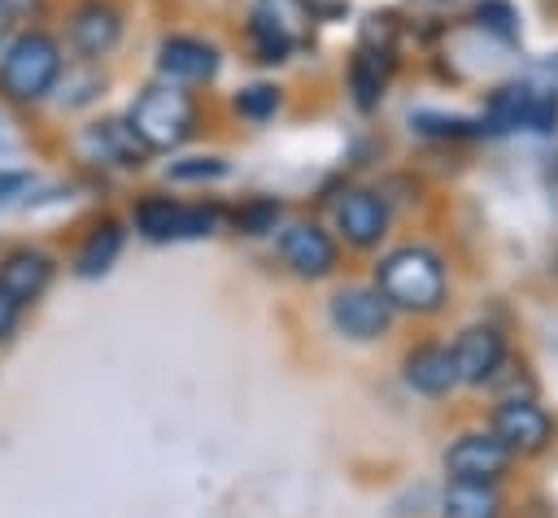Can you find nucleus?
<instances>
[{
  "label": "nucleus",
  "instance_id": "obj_14",
  "mask_svg": "<svg viewBox=\"0 0 558 518\" xmlns=\"http://www.w3.org/2000/svg\"><path fill=\"white\" fill-rule=\"evenodd\" d=\"M78 148L96 165H140V157H144V144L122 122H96V126H87L78 135Z\"/></svg>",
  "mask_w": 558,
  "mask_h": 518
},
{
  "label": "nucleus",
  "instance_id": "obj_2",
  "mask_svg": "<svg viewBox=\"0 0 558 518\" xmlns=\"http://www.w3.org/2000/svg\"><path fill=\"white\" fill-rule=\"evenodd\" d=\"M61 78V48L44 30H22L4 44L0 91L9 100H44Z\"/></svg>",
  "mask_w": 558,
  "mask_h": 518
},
{
  "label": "nucleus",
  "instance_id": "obj_11",
  "mask_svg": "<svg viewBox=\"0 0 558 518\" xmlns=\"http://www.w3.org/2000/svg\"><path fill=\"white\" fill-rule=\"evenodd\" d=\"M449 353H453L458 383H488V379H497V370L506 361V344L493 326H466Z\"/></svg>",
  "mask_w": 558,
  "mask_h": 518
},
{
  "label": "nucleus",
  "instance_id": "obj_12",
  "mask_svg": "<svg viewBox=\"0 0 558 518\" xmlns=\"http://www.w3.org/2000/svg\"><path fill=\"white\" fill-rule=\"evenodd\" d=\"M157 70L170 83H205L218 70V48L205 39H192V35H170L157 48Z\"/></svg>",
  "mask_w": 558,
  "mask_h": 518
},
{
  "label": "nucleus",
  "instance_id": "obj_5",
  "mask_svg": "<svg viewBox=\"0 0 558 518\" xmlns=\"http://www.w3.org/2000/svg\"><path fill=\"white\" fill-rule=\"evenodd\" d=\"M135 226L144 239H201L218 226V209L214 205H174L166 196H148L135 209Z\"/></svg>",
  "mask_w": 558,
  "mask_h": 518
},
{
  "label": "nucleus",
  "instance_id": "obj_25",
  "mask_svg": "<svg viewBox=\"0 0 558 518\" xmlns=\"http://www.w3.org/2000/svg\"><path fill=\"white\" fill-rule=\"evenodd\" d=\"M17 313H22V305H17V300H13V296L0 287V340H4V335L17 326Z\"/></svg>",
  "mask_w": 558,
  "mask_h": 518
},
{
  "label": "nucleus",
  "instance_id": "obj_22",
  "mask_svg": "<svg viewBox=\"0 0 558 518\" xmlns=\"http://www.w3.org/2000/svg\"><path fill=\"white\" fill-rule=\"evenodd\" d=\"M414 122H418V131H427V135H466V122H462V118H436V113H418Z\"/></svg>",
  "mask_w": 558,
  "mask_h": 518
},
{
  "label": "nucleus",
  "instance_id": "obj_16",
  "mask_svg": "<svg viewBox=\"0 0 558 518\" xmlns=\"http://www.w3.org/2000/svg\"><path fill=\"white\" fill-rule=\"evenodd\" d=\"M405 383L423 396H440L458 383V370H453V353L449 348H418L405 357Z\"/></svg>",
  "mask_w": 558,
  "mask_h": 518
},
{
  "label": "nucleus",
  "instance_id": "obj_1",
  "mask_svg": "<svg viewBox=\"0 0 558 518\" xmlns=\"http://www.w3.org/2000/svg\"><path fill=\"white\" fill-rule=\"evenodd\" d=\"M375 287L388 305L397 309H414V313H427L445 300V266L436 252L427 248H397L379 261L375 270Z\"/></svg>",
  "mask_w": 558,
  "mask_h": 518
},
{
  "label": "nucleus",
  "instance_id": "obj_17",
  "mask_svg": "<svg viewBox=\"0 0 558 518\" xmlns=\"http://www.w3.org/2000/svg\"><path fill=\"white\" fill-rule=\"evenodd\" d=\"M440 518H501V496L493 483H458L440 501Z\"/></svg>",
  "mask_w": 558,
  "mask_h": 518
},
{
  "label": "nucleus",
  "instance_id": "obj_15",
  "mask_svg": "<svg viewBox=\"0 0 558 518\" xmlns=\"http://www.w3.org/2000/svg\"><path fill=\"white\" fill-rule=\"evenodd\" d=\"M48 279H52V261H48L44 252H31V248L13 252V257L0 266V287H4L17 305H26V300L44 296Z\"/></svg>",
  "mask_w": 558,
  "mask_h": 518
},
{
  "label": "nucleus",
  "instance_id": "obj_23",
  "mask_svg": "<svg viewBox=\"0 0 558 518\" xmlns=\"http://www.w3.org/2000/svg\"><path fill=\"white\" fill-rule=\"evenodd\" d=\"M22 13H26V0H0V48L9 44L13 26L22 22Z\"/></svg>",
  "mask_w": 558,
  "mask_h": 518
},
{
  "label": "nucleus",
  "instance_id": "obj_8",
  "mask_svg": "<svg viewBox=\"0 0 558 518\" xmlns=\"http://www.w3.org/2000/svg\"><path fill=\"white\" fill-rule=\"evenodd\" d=\"M493 435L510 448V453H541L549 444V414L523 396V400H501L493 414Z\"/></svg>",
  "mask_w": 558,
  "mask_h": 518
},
{
  "label": "nucleus",
  "instance_id": "obj_10",
  "mask_svg": "<svg viewBox=\"0 0 558 518\" xmlns=\"http://www.w3.org/2000/svg\"><path fill=\"white\" fill-rule=\"evenodd\" d=\"M118 39H122V13H118L109 0H83V4L70 13V44H74L87 61L113 52Z\"/></svg>",
  "mask_w": 558,
  "mask_h": 518
},
{
  "label": "nucleus",
  "instance_id": "obj_21",
  "mask_svg": "<svg viewBox=\"0 0 558 518\" xmlns=\"http://www.w3.org/2000/svg\"><path fill=\"white\" fill-rule=\"evenodd\" d=\"M275 213H279V205H270V200H262V205H253V209H244L235 222L248 231V235H262L266 231V222H275Z\"/></svg>",
  "mask_w": 558,
  "mask_h": 518
},
{
  "label": "nucleus",
  "instance_id": "obj_20",
  "mask_svg": "<svg viewBox=\"0 0 558 518\" xmlns=\"http://www.w3.org/2000/svg\"><path fill=\"white\" fill-rule=\"evenodd\" d=\"M227 165L218 161V157H187V161H174L170 165V178H179V183H201V178H218Z\"/></svg>",
  "mask_w": 558,
  "mask_h": 518
},
{
  "label": "nucleus",
  "instance_id": "obj_6",
  "mask_svg": "<svg viewBox=\"0 0 558 518\" xmlns=\"http://www.w3.org/2000/svg\"><path fill=\"white\" fill-rule=\"evenodd\" d=\"M510 448L493 435V431H471V435H458L445 453V470L449 479L458 483H497L510 466Z\"/></svg>",
  "mask_w": 558,
  "mask_h": 518
},
{
  "label": "nucleus",
  "instance_id": "obj_13",
  "mask_svg": "<svg viewBox=\"0 0 558 518\" xmlns=\"http://www.w3.org/2000/svg\"><path fill=\"white\" fill-rule=\"evenodd\" d=\"M336 226H340V235L349 244L366 248L388 231V209H384V200L375 192H344L336 200Z\"/></svg>",
  "mask_w": 558,
  "mask_h": 518
},
{
  "label": "nucleus",
  "instance_id": "obj_24",
  "mask_svg": "<svg viewBox=\"0 0 558 518\" xmlns=\"http://www.w3.org/2000/svg\"><path fill=\"white\" fill-rule=\"evenodd\" d=\"M26 187H31V174L26 170H0V205H9Z\"/></svg>",
  "mask_w": 558,
  "mask_h": 518
},
{
  "label": "nucleus",
  "instance_id": "obj_3",
  "mask_svg": "<svg viewBox=\"0 0 558 518\" xmlns=\"http://www.w3.org/2000/svg\"><path fill=\"white\" fill-rule=\"evenodd\" d=\"M131 135L153 148V152H166V148H179L192 126H196V104L187 100V91L161 83V87H148L135 104H131V118H126Z\"/></svg>",
  "mask_w": 558,
  "mask_h": 518
},
{
  "label": "nucleus",
  "instance_id": "obj_7",
  "mask_svg": "<svg viewBox=\"0 0 558 518\" xmlns=\"http://www.w3.org/2000/svg\"><path fill=\"white\" fill-rule=\"evenodd\" d=\"M392 305L379 296V287H344L331 296V326L349 340H379L388 331Z\"/></svg>",
  "mask_w": 558,
  "mask_h": 518
},
{
  "label": "nucleus",
  "instance_id": "obj_18",
  "mask_svg": "<svg viewBox=\"0 0 558 518\" xmlns=\"http://www.w3.org/2000/svg\"><path fill=\"white\" fill-rule=\"evenodd\" d=\"M118 252H122V231H118L113 222H100V226H92V235L83 239V248H78V257H74V270H78L83 279H96V274H105V270L118 261Z\"/></svg>",
  "mask_w": 558,
  "mask_h": 518
},
{
  "label": "nucleus",
  "instance_id": "obj_9",
  "mask_svg": "<svg viewBox=\"0 0 558 518\" xmlns=\"http://www.w3.org/2000/svg\"><path fill=\"white\" fill-rule=\"evenodd\" d=\"M279 257L301 274V279H323L336 270V244L323 226L314 222H292L279 235Z\"/></svg>",
  "mask_w": 558,
  "mask_h": 518
},
{
  "label": "nucleus",
  "instance_id": "obj_19",
  "mask_svg": "<svg viewBox=\"0 0 558 518\" xmlns=\"http://www.w3.org/2000/svg\"><path fill=\"white\" fill-rule=\"evenodd\" d=\"M235 109H240L244 118L262 122V118H270V113L279 109V91H275V87H248V91L235 96Z\"/></svg>",
  "mask_w": 558,
  "mask_h": 518
},
{
  "label": "nucleus",
  "instance_id": "obj_4",
  "mask_svg": "<svg viewBox=\"0 0 558 518\" xmlns=\"http://www.w3.org/2000/svg\"><path fill=\"white\" fill-rule=\"evenodd\" d=\"M248 30H253L262 61H283L310 30V4L305 0H257Z\"/></svg>",
  "mask_w": 558,
  "mask_h": 518
}]
</instances>
